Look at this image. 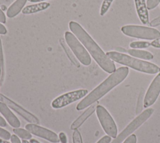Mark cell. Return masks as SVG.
I'll return each instance as SVG.
<instances>
[{
  "mask_svg": "<svg viewBox=\"0 0 160 143\" xmlns=\"http://www.w3.org/2000/svg\"><path fill=\"white\" fill-rule=\"evenodd\" d=\"M106 55L113 61L142 73L156 74L160 71V68L152 63L135 58L124 53L112 51L107 52Z\"/></svg>",
  "mask_w": 160,
  "mask_h": 143,
  "instance_id": "3957f363",
  "label": "cell"
},
{
  "mask_svg": "<svg viewBox=\"0 0 160 143\" xmlns=\"http://www.w3.org/2000/svg\"><path fill=\"white\" fill-rule=\"evenodd\" d=\"M138 16L144 24L149 23V13L145 0H134Z\"/></svg>",
  "mask_w": 160,
  "mask_h": 143,
  "instance_id": "5bb4252c",
  "label": "cell"
},
{
  "mask_svg": "<svg viewBox=\"0 0 160 143\" xmlns=\"http://www.w3.org/2000/svg\"><path fill=\"white\" fill-rule=\"evenodd\" d=\"M58 137L59 139V142H61V143H68L67 136L64 132H59Z\"/></svg>",
  "mask_w": 160,
  "mask_h": 143,
  "instance_id": "4316f807",
  "label": "cell"
},
{
  "mask_svg": "<svg viewBox=\"0 0 160 143\" xmlns=\"http://www.w3.org/2000/svg\"><path fill=\"white\" fill-rule=\"evenodd\" d=\"M72 142L73 143H82V139L79 131L74 130L72 133Z\"/></svg>",
  "mask_w": 160,
  "mask_h": 143,
  "instance_id": "7402d4cb",
  "label": "cell"
},
{
  "mask_svg": "<svg viewBox=\"0 0 160 143\" xmlns=\"http://www.w3.org/2000/svg\"><path fill=\"white\" fill-rule=\"evenodd\" d=\"M50 6V4L47 2H41L34 4L28 5L24 7L22 10L23 14H31L44 11Z\"/></svg>",
  "mask_w": 160,
  "mask_h": 143,
  "instance_id": "9a60e30c",
  "label": "cell"
},
{
  "mask_svg": "<svg viewBox=\"0 0 160 143\" xmlns=\"http://www.w3.org/2000/svg\"><path fill=\"white\" fill-rule=\"evenodd\" d=\"M88 93V91L86 89H79L65 93L54 99L51 102V106L54 109L63 108L84 98Z\"/></svg>",
  "mask_w": 160,
  "mask_h": 143,
  "instance_id": "ba28073f",
  "label": "cell"
},
{
  "mask_svg": "<svg viewBox=\"0 0 160 143\" xmlns=\"http://www.w3.org/2000/svg\"><path fill=\"white\" fill-rule=\"evenodd\" d=\"M136 142H137L136 135L133 134L129 135L123 142V143H136Z\"/></svg>",
  "mask_w": 160,
  "mask_h": 143,
  "instance_id": "d4e9b609",
  "label": "cell"
},
{
  "mask_svg": "<svg viewBox=\"0 0 160 143\" xmlns=\"http://www.w3.org/2000/svg\"><path fill=\"white\" fill-rule=\"evenodd\" d=\"M122 33L129 37L144 39L155 40L160 37V31L158 29L143 26L126 25L121 28Z\"/></svg>",
  "mask_w": 160,
  "mask_h": 143,
  "instance_id": "5b68a950",
  "label": "cell"
},
{
  "mask_svg": "<svg viewBox=\"0 0 160 143\" xmlns=\"http://www.w3.org/2000/svg\"><path fill=\"white\" fill-rule=\"evenodd\" d=\"M113 1L114 0H103L100 8L101 16H104L108 12Z\"/></svg>",
  "mask_w": 160,
  "mask_h": 143,
  "instance_id": "44dd1931",
  "label": "cell"
},
{
  "mask_svg": "<svg viewBox=\"0 0 160 143\" xmlns=\"http://www.w3.org/2000/svg\"><path fill=\"white\" fill-rule=\"evenodd\" d=\"M0 143H11V142H9L8 140H4V139L0 137Z\"/></svg>",
  "mask_w": 160,
  "mask_h": 143,
  "instance_id": "d590c367",
  "label": "cell"
},
{
  "mask_svg": "<svg viewBox=\"0 0 160 143\" xmlns=\"http://www.w3.org/2000/svg\"><path fill=\"white\" fill-rule=\"evenodd\" d=\"M111 142V137L107 135L101 137L96 143H110Z\"/></svg>",
  "mask_w": 160,
  "mask_h": 143,
  "instance_id": "484cf974",
  "label": "cell"
},
{
  "mask_svg": "<svg viewBox=\"0 0 160 143\" xmlns=\"http://www.w3.org/2000/svg\"><path fill=\"white\" fill-rule=\"evenodd\" d=\"M13 132L18 137L21 138L22 140H30L32 139V134L26 129L21 128H14L13 129Z\"/></svg>",
  "mask_w": 160,
  "mask_h": 143,
  "instance_id": "ac0fdd59",
  "label": "cell"
},
{
  "mask_svg": "<svg viewBox=\"0 0 160 143\" xmlns=\"http://www.w3.org/2000/svg\"><path fill=\"white\" fill-rule=\"evenodd\" d=\"M160 94V71L153 79L146 93L143 106L148 108L153 105Z\"/></svg>",
  "mask_w": 160,
  "mask_h": 143,
  "instance_id": "8fae6325",
  "label": "cell"
},
{
  "mask_svg": "<svg viewBox=\"0 0 160 143\" xmlns=\"http://www.w3.org/2000/svg\"><path fill=\"white\" fill-rule=\"evenodd\" d=\"M29 142L30 143H41L40 142H39L38 140H37L36 139H31L29 140Z\"/></svg>",
  "mask_w": 160,
  "mask_h": 143,
  "instance_id": "e575fe53",
  "label": "cell"
},
{
  "mask_svg": "<svg viewBox=\"0 0 160 143\" xmlns=\"http://www.w3.org/2000/svg\"><path fill=\"white\" fill-rule=\"evenodd\" d=\"M149 25H150V26H152V27H155V26L160 25V17L156 18L154 19L152 21H151L149 23Z\"/></svg>",
  "mask_w": 160,
  "mask_h": 143,
  "instance_id": "83f0119b",
  "label": "cell"
},
{
  "mask_svg": "<svg viewBox=\"0 0 160 143\" xmlns=\"http://www.w3.org/2000/svg\"><path fill=\"white\" fill-rule=\"evenodd\" d=\"M151 46L156 48H160V37L154 40L151 43Z\"/></svg>",
  "mask_w": 160,
  "mask_h": 143,
  "instance_id": "f1b7e54d",
  "label": "cell"
},
{
  "mask_svg": "<svg viewBox=\"0 0 160 143\" xmlns=\"http://www.w3.org/2000/svg\"><path fill=\"white\" fill-rule=\"evenodd\" d=\"M128 53L129 55H130L132 56L146 60H150L153 59L154 58V56L151 53L145 50L129 49L128 50Z\"/></svg>",
  "mask_w": 160,
  "mask_h": 143,
  "instance_id": "e0dca14e",
  "label": "cell"
},
{
  "mask_svg": "<svg viewBox=\"0 0 160 143\" xmlns=\"http://www.w3.org/2000/svg\"><path fill=\"white\" fill-rule=\"evenodd\" d=\"M7 125V123L6 121L5 120V119L4 118H2L1 115H0V127H6Z\"/></svg>",
  "mask_w": 160,
  "mask_h": 143,
  "instance_id": "d6a6232c",
  "label": "cell"
},
{
  "mask_svg": "<svg viewBox=\"0 0 160 143\" xmlns=\"http://www.w3.org/2000/svg\"><path fill=\"white\" fill-rule=\"evenodd\" d=\"M10 140H11V143H22L19 139V138L15 134L11 135Z\"/></svg>",
  "mask_w": 160,
  "mask_h": 143,
  "instance_id": "f546056e",
  "label": "cell"
},
{
  "mask_svg": "<svg viewBox=\"0 0 160 143\" xmlns=\"http://www.w3.org/2000/svg\"><path fill=\"white\" fill-rule=\"evenodd\" d=\"M21 142H22V143H30V142H28L27 140H22Z\"/></svg>",
  "mask_w": 160,
  "mask_h": 143,
  "instance_id": "8d00e7d4",
  "label": "cell"
},
{
  "mask_svg": "<svg viewBox=\"0 0 160 143\" xmlns=\"http://www.w3.org/2000/svg\"><path fill=\"white\" fill-rule=\"evenodd\" d=\"M0 102L5 103L11 109L13 110L30 124H38L39 123V119L34 115L26 110L17 103L11 100L2 93H0Z\"/></svg>",
  "mask_w": 160,
  "mask_h": 143,
  "instance_id": "9c48e42d",
  "label": "cell"
},
{
  "mask_svg": "<svg viewBox=\"0 0 160 143\" xmlns=\"http://www.w3.org/2000/svg\"><path fill=\"white\" fill-rule=\"evenodd\" d=\"M25 128L31 134L42 138L51 142L58 143L59 142V137L54 132L41 127L38 124H28L26 125Z\"/></svg>",
  "mask_w": 160,
  "mask_h": 143,
  "instance_id": "30bf717a",
  "label": "cell"
},
{
  "mask_svg": "<svg viewBox=\"0 0 160 143\" xmlns=\"http://www.w3.org/2000/svg\"><path fill=\"white\" fill-rule=\"evenodd\" d=\"M160 3V0H147L146 2V8L148 10H151L158 6Z\"/></svg>",
  "mask_w": 160,
  "mask_h": 143,
  "instance_id": "603a6c76",
  "label": "cell"
},
{
  "mask_svg": "<svg viewBox=\"0 0 160 143\" xmlns=\"http://www.w3.org/2000/svg\"><path fill=\"white\" fill-rule=\"evenodd\" d=\"M28 1L29 2H31V3H41V2H43L46 0H28Z\"/></svg>",
  "mask_w": 160,
  "mask_h": 143,
  "instance_id": "836d02e7",
  "label": "cell"
},
{
  "mask_svg": "<svg viewBox=\"0 0 160 143\" xmlns=\"http://www.w3.org/2000/svg\"><path fill=\"white\" fill-rule=\"evenodd\" d=\"M69 28L104 71L108 73H112L116 71V65L114 61L108 56L106 53L78 23L74 21H70Z\"/></svg>",
  "mask_w": 160,
  "mask_h": 143,
  "instance_id": "6da1fadb",
  "label": "cell"
},
{
  "mask_svg": "<svg viewBox=\"0 0 160 143\" xmlns=\"http://www.w3.org/2000/svg\"><path fill=\"white\" fill-rule=\"evenodd\" d=\"M151 46V43L145 41H132L129 44V46L132 49H142L146 48Z\"/></svg>",
  "mask_w": 160,
  "mask_h": 143,
  "instance_id": "d6986e66",
  "label": "cell"
},
{
  "mask_svg": "<svg viewBox=\"0 0 160 143\" xmlns=\"http://www.w3.org/2000/svg\"><path fill=\"white\" fill-rule=\"evenodd\" d=\"M0 66L1 67V84L2 85L5 75V69H4V56H3V51H2V41L0 38Z\"/></svg>",
  "mask_w": 160,
  "mask_h": 143,
  "instance_id": "ffe728a7",
  "label": "cell"
},
{
  "mask_svg": "<svg viewBox=\"0 0 160 143\" xmlns=\"http://www.w3.org/2000/svg\"><path fill=\"white\" fill-rule=\"evenodd\" d=\"M7 33L6 28L2 24V23H0V34H6Z\"/></svg>",
  "mask_w": 160,
  "mask_h": 143,
  "instance_id": "1f68e13d",
  "label": "cell"
},
{
  "mask_svg": "<svg viewBox=\"0 0 160 143\" xmlns=\"http://www.w3.org/2000/svg\"><path fill=\"white\" fill-rule=\"evenodd\" d=\"M98 105V102H96L89 106L88 108L71 124L70 129L74 130H77L79 127H80L84 123V122L95 112Z\"/></svg>",
  "mask_w": 160,
  "mask_h": 143,
  "instance_id": "4fadbf2b",
  "label": "cell"
},
{
  "mask_svg": "<svg viewBox=\"0 0 160 143\" xmlns=\"http://www.w3.org/2000/svg\"><path fill=\"white\" fill-rule=\"evenodd\" d=\"M128 73L129 68L127 66H121L116 69L79 102L76 106V110H81L98 102L113 88L124 81Z\"/></svg>",
  "mask_w": 160,
  "mask_h": 143,
  "instance_id": "7a4b0ae2",
  "label": "cell"
},
{
  "mask_svg": "<svg viewBox=\"0 0 160 143\" xmlns=\"http://www.w3.org/2000/svg\"><path fill=\"white\" fill-rule=\"evenodd\" d=\"M1 67L0 66V84H1Z\"/></svg>",
  "mask_w": 160,
  "mask_h": 143,
  "instance_id": "74e56055",
  "label": "cell"
},
{
  "mask_svg": "<svg viewBox=\"0 0 160 143\" xmlns=\"http://www.w3.org/2000/svg\"><path fill=\"white\" fill-rule=\"evenodd\" d=\"M28 0H16L8 9L6 15L8 18H12L17 16L23 9Z\"/></svg>",
  "mask_w": 160,
  "mask_h": 143,
  "instance_id": "2e32d148",
  "label": "cell"
},
{
  "mask_svg": "<svg viewBox=\"0 0 160 143\" xmlns=\"http://www.w3.org/2000/svg\"><path fill=\"white\" fill-rule=\"evenodd\" d=\"M6 21V18L3 11L0 9V23H5Z\"/></svg>",
  "mask_w": 160,
  "mask_h": 143,
  "instance_id": "4dcf8cb0",
  "label": "cell"
},
{
  "mask_svg": "<svg viewBox=\"0 0 160 143\" xmlns=\"http://www.w3.org/2000/svg\"><path fill=\"white\" fill-rule=\"evenodd\" d=\"M11 135L8 130H6L0 127V137L1 138L3 139L4 140H8L9 139H11Z\"/></svg>",
  "mask_w": 160,
  "mask_h": 143,
  "instance_id": "cb8c5ba5",
  "label": "cell"
},
{
  "mask_svg": "<svg viewBox=\"0 0 160 143\" xmlns=\"http://www.w3.org/2000/svg\"><path fill=\"white\" fill-rule=\"evenodd\" d=\"M154 109L148 108L141 112L132 121H131L126 127L110 143H121L129 135H131L136 129L141 126L153 114Z\"/></svg>",
  "mask_w": 160,
  "mask_h": 143,
  "instance_id": "8992f818",
  "label": "cell"
},
{
  "mask_svg": "<svg viewBox=\"0 0 160 143\" xmlns=\"http://www.w3.org/2000/svg\"><path fill=\"white\" fill-rule=\"evenodd\" d=\"M96 112L104 131L111 137L116 138L118 136L117 126L108 111L103 106L98 105L96 107Z\"/></svg>",
  "mask_w": 160,
  "mask_h": 143,
  "instance_id": "52a82bcc",
  "label": "cell"
},
{
  "mask_svg": "<svg viewBox=\"0 0 160 143\" xmlns=\"http://www.w3.org/2000/svg\"><path fill=\"white\" fill-rule=\"evenodd\" d=\"M64 38L66 43L80 63L85 66L89 65L91 63L90 55L77 37L72 33L66 31Z\"/></svg>",
  "mask_w": 160,
  "mask_h": 143,
  "instance_id": "277c9868",
  "label": "cell"
},
{
  "mask_svg": "<svg viewBox=\"0 0 160 143\" xmlns=\"http://www.w3.org/2000/svg\"><path fill=\"white\" fill-rule=\"evenodd\" d=\"M0 113L11 127L14 128H19L21 125L19 120L12 113L10 108L1 102H0Z\"/></svg>",
  "mask_w": 160,
  "mask_h": 143,
  "instance_id": "7c38bea8",
  "label": "cell"
}]
</instances>
